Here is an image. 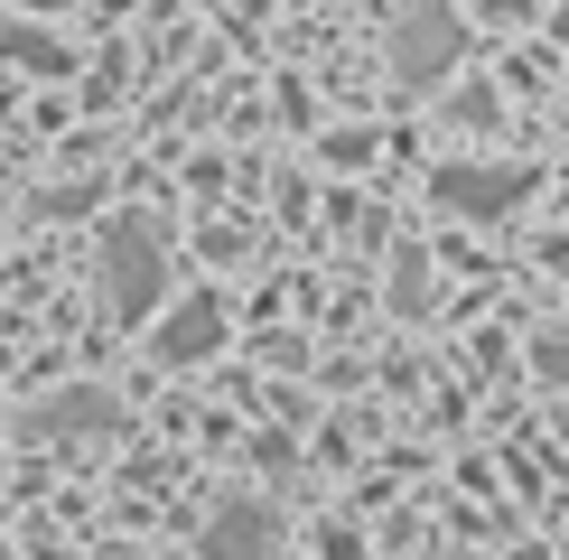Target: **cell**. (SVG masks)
<instances>
[{"instance_id": "11", "label": "cell", "mask_w": 569, "mask_h": 560, "mask_svg": "<svg viewBox=\"0 0 569 560\" xmlns=\"http://www.w3.org/2000/svg\"><path fill=\"white\" fill-rule=\"evenodd\" d=\"M560 38H569V0H560Z\"/></svg>"}, {"instance_id": "3", "label": "cell", "mask_w": 569, "mask_h": 560, "mask_svg": "<svg viewBox=\"0 0 569 560\" xmlns=\"http://www.w3.org/2000/svg\"><path fill=\"white\" fill-rule=\"evenodd\" d=\"M19 430L47 439V449H93V439L122 430V402H112V392H93V383H76V392H47V402H29V411H19Z\"/></svg>"}, {"instance_id": "1", "label": "cell", "mask_w": 569, "mask_h": 560, "mask_svg": "<svg viewBox=\"0 0 569 560\" xmlns=\"http://www.w3.org/2000/svg\"><path fill=\"white\" fill-rule=\"evenodd\" d=\"M103 299H112V318H131V327L169 299V233L150 216H112L103 224Z\"/></svg>"}, {"instance_id": "8", "label": "cell", "mask_w": 569, "mask_h": 560, "mask_svg": "<svg viewBox=\"0 0 569 560\" xmlns=\"http://www.w3.org/2000/svg\"><path fill=\"white\" fill-rule=\"evenodd\" d=\"M532 364H541V383L569 392V327H541V337H532Z\"/></svg>"}, {"instance_id": "9", "label": "cell", "mask_w": 569, "mask_h": 560, "mask_svg": "<svg viewBox=\"0 0 569 560\" xmlns=\"http://www.w3.org/2000/svg\"><path fill=\"white\" fill-rule=\"evenodd\" d=\"M448 112H458V131H495V112H505V103H495L486 84H467V93H458V103H448Z\"/></svg>"}, {"instance_id": "10", "label": "cell", "mask_w": 569, "mask_h": 560, "mask_svg": "<svg viewBox=\"0 0 569 560\" xmlns=\"http://www.w3.org/2000/svg\"><path fill=\"white\" fill-rule=\"evenodd\" d=\"M541 0H486V19H532Z\"/></svg>"}, {"instance_id": "5", "label": "cell", "mask_w": 569, "mask_h": 560, "mask_svg": "<svg viewBox=\"0 0 569 560\" xmlns=\"http://www.w3.org/2000/svg\"><path fill=\"white\" fill-rule=\"evenodd\" d=\"M206 560H280V513L271 504H224L216 523H206Z\"/></svg>"}, {"instance_id": "4", "label": "cell", "mask_w": 569, "mask_h": 560, "mask_svg": "<svg viewBox=\"0 0 569 560\" xmlns=\"http://www.w3.org/2000/svg\"><path fill=\"white\" fill-rule=\"evenodd\" d=\"M430 197L448 206V216L495 224V216H513V206L532 197V169H477V159H458V169H439V178H430Z\"/></svg>"}, {"instance_id": "7", "label": "cell", "mask_w": 569, "mask_h": 560, "mask_svg": "<svg viewBox=\"0 0 569 560\" xmlns=\"http://www.w3.org/2000/svg\"><path fill=\"white\" fill-rule=\"evenodd\" d=\"M0 57L29 66V76H66V66H76V57H66V38H47V29H0Z\"/></svg>"}, {"instance_id": "6", "label": "cell", "mask_w": 569, "mask_h": 560, "mask_svg": "<svg viewBox=\"0 0 569 560\" xmlns=\"http://www.w3.org/2000/svg\"><path fill=\"white\" fill-rule=\"evenodd\" d=\"M159 356H169V364H197V356H216V346H224V299L216 290H197V299H178V309L169 318H159Z\"/></svg>"}, {"instance_id": "2", "label": "cell", "mask_w": 569, "mask_h": 560, "mask_svg": "<svg viewBox=\"0 0 569 560\" xmlns=\"http://www.w3.org/2000/svg\"><path fill=\"white\" fill-rule=\"evenodd\" d=\"M458 57H467V19H458V10L420 0V10L392 19V84L430 93V84H448V66H458Z\"/></svg>"}]
</instances>
